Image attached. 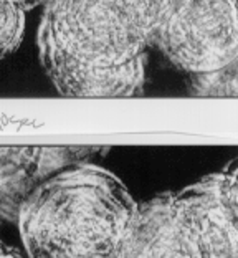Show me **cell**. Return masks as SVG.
Wrapping results in <instances>:
<instances>
[{
    "label": "cell",
    "instance_id": "obj_1",
    "mask_svg": "<svg viewBox=\"0 0 238 258\" xmlns=\"http://www.w3.org/2000/svg\"><path fill=\"white\" fill-rule=\"evenodd\" d=\"M172 0H45L40 63L58 93L123 98L142 86L146 51Z\"/></svg>",
    "mask_w": 238,
    "mask_h": 258
},
{
    "label": "cell",
    "instance_id": "obj_2",
    "mask_svg": "<svg viewBox=\"0 0 238 258\" xmlns=\"http://www.w3.org/2000/svg\"><path fill=\"white\" fill-rule=\"evenodd\" d=\"M136 209L118 175L85 161L42 180L15 220L27 258H118Z\"/></svg>",
    "mask_w": 238,
    "mask_h": 258
},
{
    "label": "cell",
    "instance_id": "obj_7",
    "mask_svg": "<svg viewBox=\"0 0 238 258\" xmlns=\"http://www.w3.org/2000/svg\"><path fill=\"white\" fill-rule=\"evenodd\" d=\"M27 12L10 0H0V63L19 48Z\"/></svg>",
    "mask_w": 238,
    "mask_h": 258
},
{
    "label": "cell",
    "instance_id": "obj_4",
    "mask_svg": "<svg viewBox=\"0 0 238 258\" xmlns=\"http://www.w3.org/2000/svg\"><path fill=\"white\" fill-rule=\"evenodd\" d=\"M200 240L205 258H236L238 197L236 171L207 175L174 194Z\"/></svg>",
    "mask_w": 238,
    "mask_h": 258
},
{
    "label": "cell",
    "instance_id": "obj_6",
    "mask_svg": "<svg viewBox=\"0 0 238 258\" xmlns=\"http://www.w3.org/2000/svg\"><path fill=\"white\" fill-rule=\"evenodd\" d=\"M95 148H0V215L15 220L20 204L42 180Z\"/></svg>",
    "mask_w": 238,
    "mask_h": 258
},
{
    "label": "cell",
    "instance_id": "obj_3",
    "mask_svg": "<svg viewBox=\"0 0 238 258\" xmlns=\"http://www.w3.org/2000/svg\"><path fill=\"white\" fill-rule=\"evenodd\" d=\"M236 0H172L154 33L177 70L205 75L236 63Z\"/></svg>",
    "mask_w": 238,
    "mask_h": 258
},
{
    "label": "cell",
    "instance_id": "obj_5",
    "mask_svg": "<svg viewBox=\"0 0 238 258\" xmlns=\"http://www.w3.org/2000/svg\"><path fill=\"white\" fill-rule=\"evenodd\" d=\"M118 258H205L187 215L174 199L161 194L137 204Z\"/></svg>",
    "mask_w": 238,
    "mask_h": 258
},
{
    "label": "cell",
    "instance_id": "obj_8",
    "mask_svg": "<svg viewBox=\"0 0 238 258\" xmlns=\"http://www.w3.org/2000/svg\"><path fill=\"white\" fill-rule=\"evenodd\" d=\"M192 86L199 95H236V63L217 72L192 76Z\"/></svg>",
    "mask_w": 238,
    "mask_h": 258
},
{
    "label": "cell",
    "instance_id": "obj_9",
    "mask_svg": "<svg viewBox=\"0 0 238 258\" xmlns=\"http://www.w3.org/2000/svg\"><path fill=\"white\" fill-rule=\"evenodd\" d=\"M0 258H27V256H23L19 250L9 247L7 243L0 242Z\"/></svg>",
    "mask_w": 238,
    "mask_h": 258
}]
</instances>
